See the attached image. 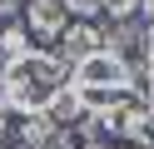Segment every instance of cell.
<instances>
[{"label": "cell", "mask_w": 154, "mask_h": 149, "mask_svg": "<svg viewBox=\"0 0 154 149\" xmlns=\"http://www.w3.org/2000/svg\"><path fill=\"white\" fill-rule=\"evenodd\" d=\"M65 89H70V65H65L60 55L30 50L25 60L5 65V85H0V95H5V104H10L15 114H45Z\"/></svg>", "instance_id": "obj_1"}, {"label": "cell", "mask_w": 154, "mask_h": 149, "mask_svg": "<svg viewBox=\"0 0 154 149\" xmlns=\"http://www.w3.org/2000/svg\"><path fill=\"white\" fill-rule=\"evenodd\" d=\"M70 25V0H30L25 10V30L35 40H60Z\"/></svg>", "instance_id": "obj_2"}, {"label": "cell", "mask_w": 154, "mask_h": 149, "mask_svg": "<svg viewBox=\"0 0 154 149\" xmlns=\"http://www.w3.org/2000/svg\"><path fill=\"white\" fill-rule=\"evenodd\" d=\"M60 50H65V65H75V60H85V55H94V50H109L104 45V30L100 25H90V20H70L65 25V35H60Z\"/></svg>", "instance_id": "obj_3"}, {"label": "cell", "mask_w": 154, "mask_h": 149, "mask_svg": "<svg viewBox=\"0 0 154 149\" xmlns=\"http://www.w3.org/2000/svg\"><path fill=\"white\" fill-rule=\"evenodd\" d=\"M35 50V35L25 25H5L0 30V60H5V65H15V60H25Z\"/></svg>", "instance_id": "obj_4"}, {"label": "cell", "mask_w": 154, "mask_h": 149, "mask_svg": "<svg viewBox=\"0 0 154 149\" xmlns=\"http://www.w3.org/2000/svg\"><path fill=\"white\" fill-rule=\"evenodd\" d=\"M104 15L109 20H129V15H139V0H104Z\"/></svg>", "instance_id": "obj_5"}, {"label": "cell", "mask_w": 154, "mask_h": 149, "mask_svg": "<svg viewBox=\"0 0 154 149\" xmlns=\"http://www.w3.org/2000/svg\"><path fill=\"white\" fill-rule=\"evenodd\" d=\"M104 10V0H70V15L75 20H90V15H100Z\"/></svg>", "instance_id": "obj_6"}, {"label": "cell", "mask_w": 154, "mask_h": 149, "mask_svg": "<svg viewBox=\"0 0 154 149\" xmlns=\"http://www.w3.org/2000/svg\"><path fill=\"white\" fill-rule=\"evenodd\" d=\"M10 114H15V109H10V104H5V95H0V139L10 134Z\"/></svg>", "instance_id": "obj_7"}, {"label": "cell", "mask_w": 154, "mask_h": 149, "mask_svg": "<svg viewBox=\"0 0 154 149\" xmlns=\"http://www.w3.org/2000/svg\"><path fill=\"white\" fill-rule=\"evenodd\" d=\"M15 10H20V0H0V20H10Z\"/></svg>", "instance_id": "obj_8"}, {"label": "cell", "mask_w": 154, "mask_h": 149, "mask_svg": "<svg viewBox=\"0 0 154 149\" xmlns=\"http://www.w3.org/2000/svg\"><path fill=\"white\" fill-rule=\"evenodd\" d=\"M139 15H144V20L154 25V0H139Z\"/></svg>", "instance_id": "obj_9"}, {"label": "cell", "mask_w": 154, "mask_h": 149, "mask_svg": "<svg viewBox=\"0 0 154 149\" xmlns=\"http://www.w3.org/2000/svg\"><path fill=\"white\" fill-rule=\"evenodd\" d=\"M0 85H5V60H0Z\"/></svg>", "instance_id": "obj_10"}, {"label": "cell", "mask_w": 154, "mask_h": 149, "mask_svg": "<svg viewBox=\"0 0 154 149\" xmlns=\"http://www.w3.org/2000/svg\"><path fill=\"white\" fill-rule=\"evenodd\" d=\"M0 149H10V144H5V139H0Z\"/></svg>", "instance_id": "obj_11"}]
</instances>
